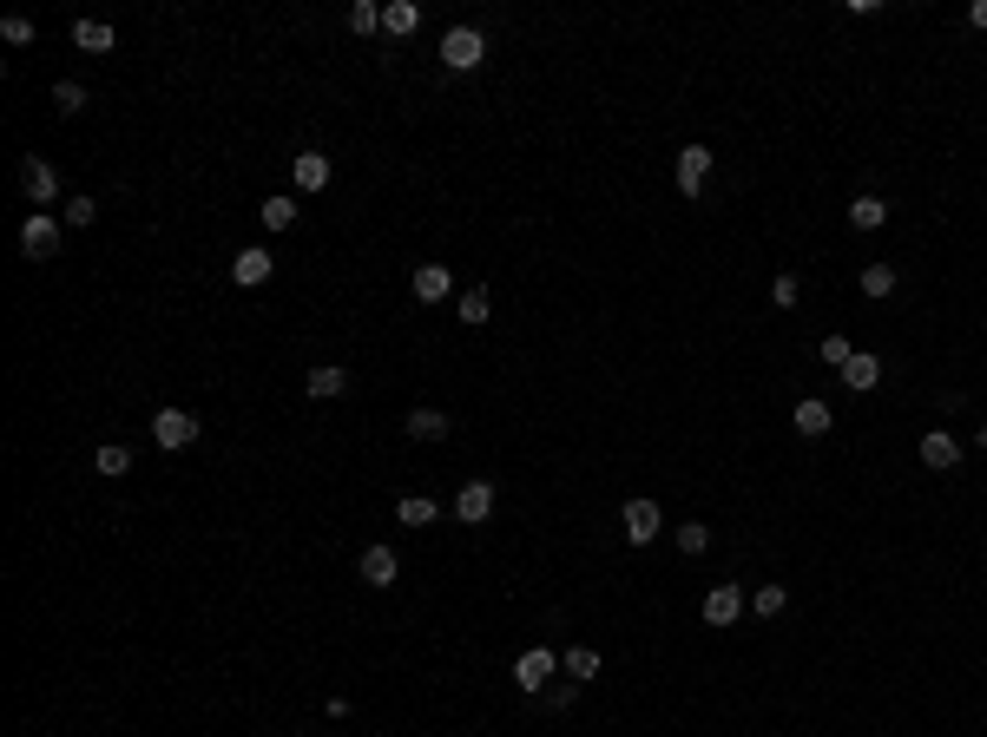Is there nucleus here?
Segmentation results:
<instances>
[{
    "label": "nucleus",
    "mask_w": 987,
    "mask_h": 737,
    "mask_svg": "<svg viewBox=\"0 0 987 737\" xmlns=\"http://www.w3.org/2000/svg\"><path fill=\"white\" fill-rule=\"evenodd\" d=\"M481 60H487L481 27H448L441 33V66H448V73H474Z\"/></svg>",
    "instance_id": "obj_1"
},
{
    "label": "nucleus",
    "mask_w": 987,
    "mask_h": 737,
    "mask_svg": "<svg viewBox=\"0 0 987 737\" xmlns=\"http://www.w3.org/2000/svg\"><path fill=\"white\" fill-rule=\"evenodd\" d=\"M20 251H27L33 264H47V257H60V218H47V211H33V218L20 224Z\"/></svg>",
    "instance_id": "obj_2"
},
{
    "label": "nucleus",
    "mask_w": 987,
    "mask_h": 737,
    "mask_svg": "<svg viewBox=\"0 0 987 737\" xmlns=\"http://www.w3.org/2000/svg\"><path fill=\"white\" fill-rule=\"evenodd\" d=\"M619 527H626L632 547H652V540L665 534V514H658V501H626L619 507Z\"/></svg>",
    "instance_id": "obj_3"
},
{
    "label": "nucleus",
    "mask_w": 987,
    "mask_h": 737,
    "mask_svg": "<svg viewBox=\"0 0 987 737\" xmlns=\"http://www.w3.org/2000/svg\"><path fill=\"white\" fill-rule=\"evenodd\" d=\"M152 441L158 448H191V441H198V415H191V408H158L152 415Z\"/></svg>",
    "instance_id": "obj_4"
},
{
    "label": "nucleus",
    "mask_w": 987,
    "mask_h": 737,
    "mask_svg": "<svg viewBox=\"0 0 987 737\" xmlns=\"http://www.w3.org/2000/svg\"><path fill=\"white\" fill-rule=\"evenodd\" d=\"M737 619H744V586L737 580H724V586H711L705 593V626H737Z\"/></svg>",
    "instance_id": "obj_5"
},
{
    "label": "nucleus",
    "mask_w": 987,
    "mask_h": 737,
    "mask_svg": "<svg viewBox=\"0 0 987 737\" xmlns=\"http://www.w3.org/2000/svg\"><path fill=\"white\" fill-rule=\"evenodd\" d=\"M553 672H560V659H553L547 645H527V652L514 659V685H520V691H540Z\"/></svg>",
    "instance_id": "obj_6"
},
{
    "label": "nucleus",
    "mask_w": 987,
    "mask_h": 737,
    "mask_svg": "<svg viewBox=\"0 0 987 737\" xmlns=\"http://www.w3.org/2000/svg\"><path fill=\"white\" fill-rule=\"evenodd\" d=\"M705 172H711V145H685V152H678V165H672V178H678V191H685V198H698V191H705Z\"/></svg>",
    "instance_id": "obj_7"
},
{
    "label": "nucleus",
    "mask_w": 987,
    "mask_h": 737,
    "mask_svg": "<svg viewBox=\"0 0 987 737\" xmlns=\"http://www.w3.org/2000/svg\"><path fill=\"white\" fill-rule=\"evenodd\" d=\"M487 514H494V481H468L455 494V520H461V527H481Z\"/></svg>",
    "instance_id": "obj_8"
},
{
    "label": "nucleus",
    "mask_w": 987,
    "mask_h": 737,
    "mask_svg": "<svg viewBox=\"0 0 987 737\" xmlns=\"http://www.w3.org/2000/svg\"><path fill=\"white\" fill-rule=\"evenodd\" d=\"M395 573H402L395 547H369V553L356 560V580H362V586H376V593H382V586H395Z\"/></svg>",
    "instance_id": "obj_9"
},
{
    "label": "nucleus",
    "mask_w": 987,
    "mask_h": 737,
    "mask_svg": "<svg viewBox=\"0 0 987 737\" xmlns=\"http://www.w3.org/2000/svg\"><path fill=\"white\" fill-rule=\"evenodd\" d=\"M20 185H27V198L40 204V211H47V204L60 198V172H53L47 158H27V165H20Z\"/></svg>",
    "instance_id": "obj_10"
},
{
    "label": "nucleus",
    "mask_w": 987,
    "mask_h": 737,
    "mask_svg": "<svg viewBox=\"0 0 987 737\" xmlns=\"http://www.w3.org/2000/svg\"><path fill=\"white\" fill-rule=\"evenodd\" d=\"M922 468H935V474L961 468V441L948 435V428H928V435H922Z\"/></svg>",
    "instance_id": "obj_11"
},
{
    "label": "nucleus",
    "mask_w": 987,
    "mask_h": 737,
    "mask_svg": "<svg viewBox=\"0 0 987 737\" xmlns=\"http://www.w3.org/2000/svg\"><path fill=\"white\" fill-rule=\"evenodd\" d=\"M270 270H277V257H270V251H237V257H231V283H237V290H257V283H270Z\"/></svg>",
    "instance_id": "obj_12"
},
{
    "label": "nucleus",
    "mask_w": 987,
    "mask_h": 737,
    "mask_svg": "<svg viewBox=\"0 0 987 737\" xmlns=\"http://www.w3.org/2000/svg\"><path fill=\"white\" fill-rule=\"evenodd\" d=\"M343 389H349V369H336V362H316L310 376H303V395H310V402H336Z\"/></svg>",
    "instance_id": "obj_13"
},
{
    "label": "nucleus",
    "mask_w": 987,
    "mask_h": 737,
    "mask_svg": "<svg viewBox=\"0 0 987 737\" xmlns=\"http://www.w3.org/2000/svg\"><path fill=\"white\" fill-rule=\"evenodd\" d=\"M408 290H415V303H441L448 290H455V277H448V264H415Z\"/></svg>",
    "instance_id": "obj_14"
},
{
    "label": "nucleus",
    "mask_w": 987,
    "mask_h": 737,
    "mask_svg": "<svg viewBox=\"0 0 987 737\" xmlns=\"http://www.w3.org/2000/svg\"><path fill=\"white\" fill-rule=\"evenodd\" d=\"M790 422H797L803 441H823V435L836 428V415H830V402H816V395H810V402H797V415H790Z\"/></svg>",
    "instance_id": "obj_15"
},
{
    "label": "nucleus",
    "mask_w": 987,
    "mask_h": 737,
    "mask_svg": "<svg viewBox=\"0 0 987 737\" xmlns=\"http://www.w3.org/2000/svg\"><path fill=\"white\" fill-rule=\"evenodd\" d=\"M843 382H849L856 395H869V389L882 382V356H869V349H856V356L843 362Z\"/></svg>",
    "instance_id": "obj_16"
},
{
    "label": "nucleus",
    "mask_w": 987,
    "mask_h": 737,
    "mask_svg": "<svg viewBox=\"0 0 987 737\" xmlns=\"http://www.w3.org/2000/svg\"><path fill=\"white\" fill-rule=\"evenodd\" d=\"M290 178H297V191H323V185H329V158H323V152L290 158Z\"/></svg>",
    "instance_id": "obj_17"
},
{
    "label": "nucleus",
    "mask_w": 987,
    "mask_h": 737,
    "mask_svg": "<svg viewBox=\"0 0 987 737\" xmlns=\"http://www.w3.org/2000/svg\"><path fill=\"white\" fill-rule=\"evenodd\" d=\"M415 27H422V7H415V0H389V7H382V33L408 40Z\"/></svg>",
    "instance_id": "obj_18"
},
{
    "label": "nucleus",
    "mask_w": 987,
    "mask_h": 737,
    "mask_svg": "<svg viewBox=\"0 0 987 737\" xmlns=\"http://www.w3.org/2000/svg\"><path fill=\"white\" fill-rule=\"evenodd\" d=\"M408 441H441L448 435V415H441V408H408Z\"/></svg>",
    "instance_id": "obj_19"
},
{
    "label": "nucleus",
    "mask_w": 987,
    "mask_h": 737,
    "mask_svg": "<svg viewBox=\"0 0 987 737\" xmlns=\"http://www.w3.org/2000/svg\"><path fill=\"white\" fill-rule=\"evenodd\" d=\"M849 224H856V231H882V224H889V204H882L876 191H862V198L849 204Z\"/></svg>",
    "instance_id": "obj_20"
},
{
    "label": "nucleus",
    "mask_w": 987,
    "mask_h": 737,
    "mask_svg": "<svg viewBox=\"0 0 987 737\" xmlns=\"http://www.w3.org/2000/svg\"><path fill=\"white\" fill-rule=\"evenodd\" d=\"M297 211H303V204L290 198V191H277V198H264V204H257V218H264L270 231H290V224H297Z\"/></svg>",
    "instance_id": "obj_21"
},
{
    "label": "nucleus",
    "mask_w": 987,
    "mask_h": 737,
    "mask_svg": "<svg viewBox=\"0 0 987 737\" xmlns=\"http://www.w3.org/2000/svg\"><path fill=\"white\" fill-rule=\"evenodd\" d=\"M435 514L441 507L428 501V494H402V501H395V520H402V527H435Z\"/></svg>",
    "instance_id": "obj_22"
},
{
    "label": "nucleus",
    "mask_w": 987,
    "mask_h": 737,
    "mask_svg": "<svg viewBox=\"0 0 987 737\" xmlns=\"http://www.w3.org/2000/svg\"><path fill=\"white\" fill-rule=\"evenodd\" d=\"M73 47L79 53H112V27H106V20H79V27H73Z\"/></svg>",
    "instance_id": "obj_23"
},
{
    "label": "nucleus",
    "mask_w": 987,
    "mask_h": 737,
    "mask_svg": "<svg viewBox=\"0 0 987 737\" xmlns=\"http://www.w3.org/2000/svg\"><path fill=\"white\" fill-rule=\"evenodd\" d=\"M93 468L106 474V481H119V474H132V448H119V441H106V448L93 455Z\"/></svg>",
    "instance_id": "obj_24"
},
{
    "label": "nucleus",
    "mask_w": 987,
    "mask_h": 737,
    "mask_svg": "<svg viewBox=\"0 0 987 737\" xmlns=\"http://www.w3.org/2000/svg\"><path fill=\"white\" fill-rule=\"evenodd\" d=\"M889 290H895V264H862V297H889Z\"/></svg>",
    "instance_id": "obj_25"
},
{
    "label": "nucleus",
    "mask_w": 987,
    "mask_h": 737,
    "mask_svg": "<svg viewBox=\"0 0 987 737\" xmlns=\"http://www.w3.org/2000/svg\"><path fill=\"white\" fill-rule=\"evenodd\" d=\"M784 606H790V593H784L777 580H770V586H757V593H751V612H757V619H777Z\"/></svg>",
    "instance_id": "obj_26"
},
{
    "label": "nucleus",
    "mask_w": 987,
    "mask_h": 737,
    "mask_svg": "<svg viewBox=\"0 0 987 737\" xmlns=\"http://www.w3.org/2000/svg\"><path fill=\"white\" fill-rule=\"evenodd\" d=\"M93 218H99L93 191H79V198H66V224H73V231H93Z\"/></svg>",
    "instance_id": "obj_27"
},
{
    "label": "nucleus",
    "mask_w": 987,
    "mask_h": 737,
    "mask_svg": "<svg viewBox=\"0 0 987 737\" xmlns=\"http://www.w3.org/2000/svg\"><path fill=\"white\" fill-rule=\"evenodd\" d=\"M705 547H711V527H705V520H685V527H678V553H691V560H698Z\"/></svg>",
    "instance_id": "obj_28"
},
{
    "label": "nucleus",
    "mask_w": 987,
    "mask_h": 737,
    "mask_svg": "<svg viewBox=\"0 0 987 737\" xmlns=\"http://www.w3.org/2000/svg\"><path fill=\"white\" fill-rule=\"evenodd\" d=\"M593 672H599L593 645H566V678H593Z\"/></svg>",
    "instance_id": "obj_29"
},
{
    "label": "nucleus",
    "mask_w": 987,
    "mask_h": 737,
    "mask_svg": "<svg viewBox=\"0 0 987 737\" xmlns=\"http://www.w3.org/2000/svg\"><path fill=\"white\" fill-rule=\"evenodd\" d=\"M53 106H60L66 119H73V112H86V86H79V79H60V86H53Z\"/></svg>",
    "instance_id": "obj_30"
},
{
    "label": "nucleus",
    "mask_w": 987,
    "mask_h": 737,
    "mask_svg": "<svg viewBox=\"0 0 987 737\" xmlns=\"http://www.w3.org/2000/svg\"><path fill=\"white\" fill-rule=\"evenodd\" d=\"M0 40H7V47H33V20L27 14H7V20H0Z\"/></svg>",
    "instance_id": "obj_31"
},
{
    "label": "nucleus",
    "mask_w": 987,
    "mask_h": 737,
    "mask_svg": "<svg viewBox=\"0 0 987 737\" xmlns=\"http://www.w3.org/2000/svg\"><path fill=\"white\" fill-rule=\"evenodd\" d=\"M797 297H803V283L790 277V270H784L777 283H770V303H777V310H797Z\"/></svg>",
    "instance_id": "obj_32"
},
{
    "label": "nucleus",
    "mask_w": 987,
    "mask_h": 737,
    "mask_svg": "<svg viewBox=\"0 0 987 737\" xmlns=\"http://www.w3.org/2000/svg\"><path fill=\"white\" fill-rule=\"evenodd\" d=\"M376 27H382V7L356 0V7H349V33H376Z\"/></svg>",
    "instance_id": "obj_33"
},
{
    "label": "nucleus",
    "mask_w": 987,
    "mask_h": 737,
    "mask_svg": "<svg viewBox=\"0 0 987 737\" xmlns=\"http://www.w3.org/2000/svg\"><path fill=\"white\" fill-rule=\"evenodd\" d=\"M461 323H487V290H481V283L461 290Z\"/></svg>",
    "instance_id": "obj_34"
},
{
    "label": "nucleus",
    "mask_w": 987,
    "mask_h": 737,
    "mask_svg": "<svg viewBox=\"0 0 987 737\" xmlns=\"http://www.w3.org/2000/svg\"><path fill=\"white\" fill-rule=\"evenodd\" d=\"M816 356L830 362V369H843V362L856 356V349H849V336H836V330H830V336H823V349H816Z\"/></svg>",
    "instance_id": "obj_35"
},
{
    "label": "nucleus",
    "mask_w": 987,
    "mask_h": 737,
    "mask_svg": "<svg viewBox=\"0 0 987 737\" xmlns=\"http://www.w3.org/2000/svg\"><path fill=\"white\" fill-rule=\"evenodd\" d=\"M968 27H981V33H987V0H974V7H968Z\"/></svg>",
    "instance_id": "obj_36"
},
{
    "label": "nucleus",
    "mask_w": 987,
    "mask_h": 737,
    "mask_svg": "<svg viewBox=\"0 0 987 737\" xmlns=\"http://www.w3.org/2000/svg\"><path fill=\"white\" fill-rule=\"evenodd\" d=\"M981 448H987V422H981Z\"/></svg>",
    "instance_id": "obj_37"
}]
</instances>
